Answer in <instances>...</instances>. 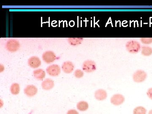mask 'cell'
Returning a JSON list of instances; mask_svg holds the SVG:
<instances>
[{
    "label": "cell",
    "mask_w": 152,
    "mask_h": 114,
    "mask_svg": "<svg viewBox=\"0 0 152 114\" xmlns=\"http://www.w3.org/2000/svg\"><path fill=\"white\" fill-rule=\"evenodd\" d=\"M147 75L145 71L139 70L136 71L133 75L134 81L137 83H141L145 80Z\"/></svg>",
    "instance_id": "3"
},
{
    "label": "cell",
    "mask_w": 152,
    "mask_h": 114,
    "mask_svg": "<svg viewBox=\"0 0 152 114\" xmlns=\"http://www.w3.org/2000/svg\"><path fill=\"white\" fill-rule=\"evenodd\" d=\"M95 98L98 101L104 100L107 97V94L104 90L99 89L95 93Z\"/></svg>",
    "instance_id": "11"
},
{
    "label": "cell",
    "mask_w": 152,
    "mask_h": 114,
    "mask_svg": "<svg viewBox=\"0 0 152 114\" xmlns=\"http://www.w3.org/2000/svg\"><path fill=\"white\" fill-rule=\"evenodd\" d=\"M10 91L13 95L18 94L20 91V87L18 84L17 83L12 84L10 87Z\"/></svg>",
    "instance_id": "16"
},
{
    "label": "cell",
    "mask_w": 152,
    "mask_h": 114,
    "mask_svg": "<svg viewBox=\"0 0 152 114\" xmlns=\"http://www.w3.org/2000/svg\"><path fill=\"white\" fill-rule=\"evenodd\" d=\"M146 109L142 106L136 107L133 111V114H146Z\"/></svg>",
    "instance_id": "18"
},
{
    "label": "cell",
    "mask_w": 152,
    "mask_h": 114,
    "mask_svg": "<svg viewBox=\"0 0 152 114\" xmlns=\"http://www.w3.org/2000/svg\"><path fill=\"white\" fill-rule=\"evenodd\" d=\"M77 108L80 111H86L89 107L88 104L85 101H81L78 103L77 105Z\"/></svg>",
    "instance_id": "14"
},
{
    "label": "cell",
    "mask_w": 152,
    "mask_h": 114,
    "mask_svg": "<svg viewBox=\"0 0 152 114\" xmlns=\"http://www.w3.org/2000/svg\"><path fill=\"white\" fill-rule=\"evenodd\" d=\"M54 82L50 79H47L43 81L42 83V86L44 90H48L52 89L54 87Z\"/></svg>",
    "instance_id": "12"
},
{
    "label": "cell",
    "mask_w": 152,
    "mask_h": 114,
    "mask_svg": "<svg viewBox=\"0 0 152 114\" xmlns=\"http://www.w3.org/2000/svg\"><path fill=\"white\" fill-rule=\"evenodd\" d=\"M24 92L28 96L31 97L37 94L38 92L37 88L34 85H28L25 88Z\"/></svg>",
    "instance_id": "8"
},
{
    "label": "cell",
    "mask_w": 152,
    "mask_h": 114,
    "mask_svg": "<svg viewBox=\"0 0 152 114\" xmlns=\"http://www.w3.org/2000/svg\"><path fill=\"white\" fill-rule=\"evenodd\" d=\"M6 48L9 51L15 52L20 48V44L17 40L10 39L7 41L6 45Z\"/></svg>",
    "instance_id": "4"
},
{
    "label": "cell",
    "mask_w": 152,
    "mask_h": 114,
    "mask_svg": "<svg viewBox=\"0 0 152 114\" xmlns=\"http://www.w3.org/2000/svg\"><path fill=\"white\" fill-rule=\"evenodd\" d=\"M142 43L145 45L152 43V38H142L140 39Z\"/></svg>",
    "instance_id": "20"
},
{
    "label": "cell",
    "mask_w": 152,
    "mask_h": 114,
    "mask_svg": "<svg viewBox=\"0 0 152 114\" xmlns=\"http://www.w3.org/2000/svg\"><path fill=\"white\" fill-rule=\"evenodd\" d=\"M148 114H152V110H151L149 112Z\"/></svg>",
    "instance_id": "23"
},
{
    "label": "cell",
    "mask_w": 152,
    "mask_h": 114,
    "mask_svg": "<svg viewBox=\"0 0 152 114\" xmlns=\"http://www.w3.org/2000/svg\"><path fill=\"white\" fill-rule=\"evenodd\" d=\"M83 69L86 72H93L96 69V65L94 61L87 60L83 64Z\"/></svg>",
    "instance_id": "2"
},
{
    "label": "cell",
    "mask_w": 152,
    "mask_h": 114,
    "mask_svg": "<svg viewBox=\"0 0 152 114\" xmlns=\"http://www.w3.org/2000/svg\"><path fill=\"white\" fill-rule=\"evenodd\" d=\"M67 114H79V113L76 110H71L68 111Z\"/></svg>",
    "instance_id": "22"
},
{
    "label": "cell",
    "mask_w": 152,
    "mask_h": 114,
    "mask_svg": "<svg viewBox=\"0 0 152 114\" xmlns=\"http://www.w3.org/2000/svg\"><path fill=\"white\" fill-rule=\"evenodd\" d=\"M42 59L44 61L48 64L53 62L56 59V56L52 51H47L43 54Z\"/></svg>",
    "instance_id": "6"
},
{
    "label": "cell",
    "mask_w": 152,
    "mask_h": 114,
    "mask_svg": "<svg viewBox=\"0 0 152 114\" xmlns=\"http://www.w3.org/2000/svg\"><path fill=\"white\" fill-rule=\"evenodd\" d=\"M68 42L72 45H77L82 43L83 41V38H71L68 39Z\"/></svg>",
    "instance_id": "15"
},
{
    "label": "cell",
    "mask_w": 152,
    "mask_h": 114,
    "mask_svg": "<svg viewBox=\"0 0 152 114\" xmlns=\"http://www.w3.org/2000/svg\"><path fill=\"white\" fill-rule=\"evenodd\" d=\"M74 75L77 78H81L83 77L84 76V72L83 71L80 69L76 70L75 72Z\"/></svg>",
    "instance_id": "19"
},
{
    "label": "cell",
    "mask_w": 152,
    "mask_h": 114,
    "mask_svg": "<svg viewBox=\"0 0 152 114\" xmlns=\"http://www.w3.org/2000/svg\"><path fill=\"white\" fill-rule=\"evenodd\" d=\"M28 64L31 68L36 69L41 66V61L38 57H31L28 60Z\"/></svg>",
    "instance_id": "9"
},
{
    "label": "cell",
    "mask_w": 152,
    "mask_h": 114,
    "mask_svg": "<svg viewBox=\"0 0 152 114\" xmlns=\"http://www.w3.org/2000/svg\"><path fill=\"white\" fill-rule=\"evenodd\" d=\"M142 54L145 56H149L152 54V48L148 46L142 47Z\"/></svg>",
    "instance_id": "17"
},
{
    "label": "cell",
    "mask_w": 152,
    "mask_h": 114,
    "mask_svg": "<svg viewBox=\"0 0 152 114\" xmlns=\"http://www.w3.org/2000/svg\"><path fill=\"white\" fill-rule=\"evenodd\" d=\"M75 66L72 62L70 61L65 62L62 66V69L65 73H71L74 71Z\"/></svg>",
    "instance_id": "10"
},
{
    "label": "cell",
    "mask_w": 152,
    "mask_h": 114,
    "mask_svg": "<svg viewBox=\"0 0 152 114\" xmlns=\"http://www.w3.org/2000/svg\"><path fill=\"white\" fill-rule=\"evenodd\" d=\"M126 47L129 53L136 54L138 53L140 50L141 45L137 41L131 40L127 42Z\"/></svg>",
    "instance_id": "1"
},
{
    "label": "cell",
    "mask_w": 152,
    "mask_h": 114,
    "mask_svg": "<svg viewBox=\"0 0 152 114\" xmlns=\"http://www.w3.org/2000/svg\"><path fill=\"white\" fill-rule=\"evenodd\" d=\"M147 94L149 98L152 100V88H150L148 90L147 92Z\"/></svg>",
    "instance_id": "21"
},
{
    "label": "cell",
    "mask_w": 152,
    "mask_h": 114,
    "mask_svg": "<svg viewBox=\"0 0 152 114\" xmlns=\"http://www.w3.org/2000/svg\"><path fill=\"white\" fill-rule=\"evenodd\" d=\"M34 75L37 80H42L46 76L45 71L42 69H38L34 71Z\"/></svg>",
    "instance_id": "13"
},
{
    "label": "cell",
    "mask_w": 152,
    "mask_h": 114,
    "mask_svg": "<svg viewBox=\"0 0 152 114\" xmlns=\"http://www.w3.org/2000/svg\"><path fill=\"white\" fill-rule=\"evenodd\" d=\"M47 73L50 76L56 77L61 73V68L57 64H53L47 68Z\"/></svg>",
    "instance_id": "5"
},
{
    "label": "cell",
    "mask_w": 152,
    "mask_h": 114,
    "mask_svg": "<svg viewBox=\"0 0 152 114\" xmlns=\"http://www.w3.org/2000/svg\"><path fill=\"white\" fill-rule=\"evenodd\" d=\"M125 97L121 94H115L111 98L110 102L115 106H119L123 104L125 101Z\"/></svg>",
    "instance_id": "7"
}]
</instances>
